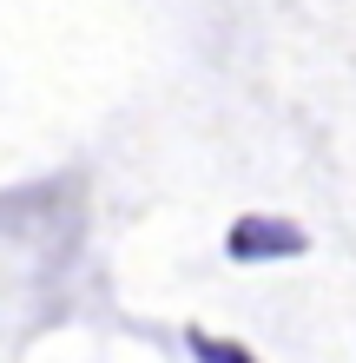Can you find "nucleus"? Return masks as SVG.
<instances>
[{"mask_svg": "<svg viewBox=\"0 0 356 363\" xmlns=\"http://www.w3.org/2000/svg\"><path fill=\"white\" fill-rule=\"evenodd\" d=\"M185 350H192L198 363H258L244 344H224V337H205V330H185Z\"/></svg>", "mask_w": 356, "mask_h": 363, "instance_id": "2", "label": "nucleus"}, {"mask_svg": "<svg viewBox=\"0 0 356 363\" xmlns=\"http://www.w3.org/2000/svg\"><path fill=\"white\" fill-rule=\"evenodd\" d=\"M310 238L290 218H270V211H244V218L224 231V258L231 264H270V258H297Z\"/></svg>", "mask_w": 356, "mask_h": 363, "instance_id": "1", "label": "nucleus"}]
</instances>
